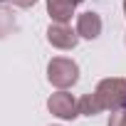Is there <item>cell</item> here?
I'll return each mask as SVG.
<instances>
[{
	"label": "cell",
	"mask_w": 126,
	"mask_h": 126,
	"mask_svg": "<svg viewBox=\"0 0 126 126\" xmlns=\"http://www.w3.org/2000/svg\"><path fill=\"white\" fill-rule=\"evenodd\" d=\"M104 111V104H101V99L96 96V94H84L82 99H79V114H84V116H96V114H101Z\"/></svg>",
	"instance_id": "52a82bcc"
},
{
	"label": "cell",
	"mask_w": 126,
	"mask_h": 126,
	"mask_svg": "<svg viewBox=\"0 0 126 126\" xmlns=\"http://www.w3.org/2000/svg\"><path fill=\"white\" fill-rule=\"evenodd\" d=\"M47 109H49V114H54L62 121H72L79 116V99H74L67 89H57L47 99Z\"/></svg>",
	"instance_id": "3957f363"
},
{
	"label": "cell",
	"mask_w": 126,
	"mask_h": 126,
	"mask_svg": "<svg viewBox=\"0 0 126 126\" xmlns=\"http://www.w3.org/2000/svg\"><path fill=\"white\" fill-rule=\"evenodd\" d=\"M47 82L57 89H69L79 82V64L69 57H52L47 62Z\"/></svg>",
	"instance_id": "6da1fadb"
},
{
	"label": "cell",
	"mask_w": 126,
	"mask_h": 126,
	"mask_svg": "<svg viewBox=\"0 0 126 126\" xmlns=\"http://www.w3.org/2000/svg\"><path fill=\"white\" fill-rule=\"evenodd\" d=\"M94 94L101 99L104 109H124L126 106V79L124 77H106L96 84Z\"/></svg>",
	"instance_id": "7a4b0ae2"
},
{
	"label": "cell",
	"mask_w": 126,
	"mask_h": 126,
	"mask_svg": "<svg viewBox=\"0 0 126 126\" xmlns=\"http://www.w3.org/2000/svg\"><path fill=\"white\" fill-rule=\"evenodd\" d=\"M79 40L82 37L77 35V30L69 27V22H52L47 27V42L57 49H74Z\"/></svg>",
	"instance_id": "277c9868"
},
{
	"label": "cell",
	"mask_w": 126,
	"mask_h": 126,
	"mask_svg": "<svg viewBox=\"0 0 126 126\" xmlns=\"http://www.w3.org/2000/svg\"><path fill=\"white\" fill-rule=\"evenodd\" d=\"M52 126H59V124H52Z\"/></svg>",
	"instance_id": "7c38bea8"
},
{
	"label": "cell",
	"mask_w": 126,
	"mask_h": 126,
	"mask_svg": "<svg viewBox=\"0 0 126 126\" xmlns=\"http://www.w3.org/2000/svg\"><path fill=\"white\" fill-rule=\"evenodd\" d=\"M124 45H126V32H124Z\"/></svg>",
	"instance_id": "8fae6325"
},
{
	"label": "cell",
	"mask_w": 126,
	"mask_h": 126,
	"mask_svg": "<svg viewBox=\"0 0 126 126\" xmlns=\"http://www.w3.org/2000/svg\"><path fill=\"white\" fill-rule=\"evenodd\" d=\"M106 126H126V106L124 109H114Z\"/></svg>",
	"instance_id": "ba28073f"
},
{
	"label": "cell",
	"mask_w": 126,
	"mask_h": 126,
	"mask_svg": "<svg viewBox=\"0 0 126 126\" xmlns=\"http://www.w3.org/2000/svg\"><path fill=\"white\" fill-rule=\"evenodd\" d=\"M79 3L82 0H47V13L52 22H69Z\"/></svg>",
	"instance_id": "8992f818"
},
{
	"label": "cell",
	"mask_w": 126,
	"mask_h": 126,
	"mask_svg": "<svg viewBox=\"0 0 126 126\" xmlns=\"http://www.w3.org/2000/svg\"><path fill=\"white\" fill-rule=\"evenodd\" d=\"M10 5H15V8H32L37 0H8Z\"/></svg>",
	"instance_id": "9c48e42d"
},
{
	"label": "cell",
	"mask_w": 126,
	"mask_h": 126,
	"mask_svg": "<svg viewBox=\"0 0 126 126\" xmlns=\"http://www.w3.org/2000/svg\"><path fill=\"white\" fill-rule=\"evenodd\" d=\"M121 8H124V15H126V0H124V3H121Z\"/></svg>",
	"instance_id": "30bf717a"
},
{
	"label": "cell",
	"mask_w": 126,
	"mask_h": 126,
	"mask_svg": "<svg viewBox=\"0 0 126 126\" xmlns=\"http://www.w3.org/2000/svg\"><path fill=\"white\" fill-rule=\"evenodd\" d=\"M74 30H77V35L82 40H96L101 35V30H104V22H101L99 13H82L77 17V27Z\"/></svg>",
	"instance_id": "5b68a950"
}]
</instances>
